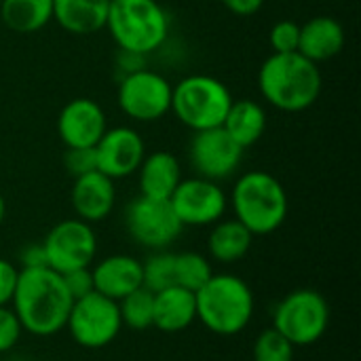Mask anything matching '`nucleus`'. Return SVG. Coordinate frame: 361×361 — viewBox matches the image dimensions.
Instances as JSON below:
<instances>
[{"mask_svg":"<svg viewBox=\"0 0 361 361\" xmlns=\"http://www.w3.org/2000/svg\"><path fill=\"white\" fill-rule=\"evenodd\" d=\"M0 4H2V0H0Z\"/></svg>","mask_w":361,"mask_h":361,"instance_id":"4c0bfd02","label":"nucleus"},{"mask_svg":"<svg viewBox=\"0 0 361 361\" xmlns=\"http://www.w3.org/2000/svg\"><path fill=\"white\" fill-rule=\"evenodd\" d=\"M345 47V27L328 15H319L300 25L298 53L313 63L336 57Z\"/></svg>","mask_w":361,"mask_h":361,"instance_id":"aec40b11","label":"nucleus"},{"mask_svg":"<svg viewBox=\"0 0 361 361\" xmlns=\"http://www.w3.org/2000/svg\"><path fill=\"white\" fill-rule=\"evenodd\" d=\"M173 273H176V286L197 292L209 281V277L214 275V269L203 254L180 252L173 258Z\"/></svg>","mask_w":361,"mask_h":361,"instance_id":"a878e982","label":"nucleus"},{"mask_svg":"<svg viewBox=\"0 0 361 361\" xmlns=\"http://www.w3.org/2000/svg\"><path fill=\"white\" fill-rule=\"evenodd\" d=\"M294 349L296 347L271 326L256 336L252 357L254 361H294Z\"/></svg>","mask_w":361,"mask_h":361,"instance_id":"cd10ccee","label":"nucleus"},{"mask_svg":"<svg viewBox=\"0 0 361 361\" xmlns=\"http://www.w3.org/2000/svg\"><path fill=\"white\" fill-rule=\"evenodd\" d=\"M106 129L102 106L89 97L70 99L57 116V133L66 148H95Z\"/></svg>","mask_w":361,"mask_h":361,"instance_id":"2eb2a0df","label":"nucleus"},{"mask_svg":"<svg viewBox=\"0 0 361 361\" xmlns=\"http://www.w3.org/2000/svg\"><path fill=\"white\" fill-rule=\"evenodd\" d=\"M233 95L209 74H190L171 87V112L192 131L222 127Z\"/></svg>","mask_w":361,"mask_h":361,"instance_id":"423d86ee","label":"nucleus"},{"mask_svg":"<svg viewBox=\"0 0 361 361\" xmlns=\"http://www.w3.org/2000/svg\"><path fill=\"white\" fill-rule=\"evenodd\" d=\"M173 258L176 254L167 250H159L152 256H148L146 262H142V277L144 288L152 294L176 286V273H173Z\"/></svg>","mask_w":361,"mask_h":361,"instance_id":"bb28decb","label":"nucleus"},{"mask_svg":"<svg viewBox=\"0 0 361 361\" xmlns=\"http://www.w3.org/2000/svg\"><path fill=\"white\" fill-rule=\"evenodd\" d=\"M63 279V286L68 290V294L72 296V300H78L93 290V277H91V267L89 269H76V271H70L66 275H61Z\"/></svg>","mask_w":361,"mask_h":361,"instance_id":"2f4dec72","label":"nucleus"},{"mask_svg":"<svg viewBox=\"0 0 361 361\" xmlns=\"http://www.w3.org/2000/svg\"><path fill=\"white\" fill-rule=\"evenodd\" d=\"M106 27L118 51L150 55L169 36V15L159 0H110Z\"/></svg>","mask_w":361,"mask_h":361,"instance_id":"39448f33","label":"nucleus"},{"mask_svg":"<svg viewBox=\"0 0 361 361\" xmlns=\"http://www.w3.org/2000/svg\"><path fill=\"white\" fill-rule=\"evenodd\" d=\"M74 300L68 294L63 279L49 267L19 269L11 309L15 311L23 332L49 338L66 330Z\"/></svg>","mask_w":361,"mask_h":361,"instance_id":"f257e3e1","label":"nucleus"},{"mask_svg":"<svg viewBox=\"0 0 361 361\" xmlns=\"http://www.w3.org/2000/svg\"><path fill=\"white\" fill-rule=\"evenodd\" d=\"M0 19L17 34H34L53 19V0H2Z\"/></svg>","mask_w":361,"mask_h":361,"instance_id":"b1692460","label":"nucleus"},{"mask_svg":"<svg viewBox=\"0 0 361 361\" xmlns=\"http://www.w3.org/2000/svg\"><path fill=\"white\" fill-rule=\"evenodd\" d=\"M146 157V144L133 127H112L95 144L97 171L110 180L129 178L137 171Z\"/></svg>","mask_w":361,"mask_h":361,"instance_id":"4468645a","label":"nucleus"},{"mask_svg":"<svg viewBox=\"0 0 361 361\" xmlns=\"http://www.w3.org/2000/svg\"><path fill=\"white\" fill-rule=\"evenodd\" d=\"M63 165L72 178H80L89 171L97 169L95 148H66Z\"/></svg>","mask_w":361,"mask_h":361,"instance_id":"7c9ffc66","label":"nucleus"},{"mask_svg":"<svg viewBox=\"0 0 361 361\" xmlns=\"http://www.w3.org/2000/svg\"><path fill=\"white\" fill-rule=\"evenodd\" d=\"M169 203L182 226H212L224 218L228 197L220 182L195 176L176 186Z\"/></svg>","mask_w":361,"mask_h":361,"instance_id":"f8f14e48","label":"nucleus"},{"mask_svg":"<svg viewBox=\"0 0 361 361\" xmlns=\"http://www.w3.org/2000/svg\"><path fill=\"white\" fill-rule=\"evenodd\" d=\"M197 300V319L218 336H237L241 334L256 309L252 288L233 273L212 275L209 281L195 292Z\"/></svg>","mask_w":361,"mask_h":361,"instance_id":"7ed1b4c3","label":"nucleus"},{"mask_svg":"<svg viewBox=\"0 0 361 361\" xmlns=\"http://www.w3.org/2000/svg\"><path fill=\"white\" fill-rule=\"evenodd\" d=\"M252 243H254V235L235 218L231 220L222 218L216 224H212V231L207 237L209 256L222 264H235L243 260L247 252L252 250Z\"/></svg>","mask_w":361,"mask_h":361,"instance_id":"4be33fe9","label":"nucleus"},{"mask_svg":"<svg viewBox=\"0 0 361 361\" xmlns=\"http://www.w3.org/2000/svg\"><path fill=\"white\" fill-rule=\"evenodd\" d=\"M231 207L254 237H264L281 228L288 218V192L269 171L243 173L231 192Z\"/></svg>","mask_w":361,"mask_h":361,"instance_id":"20e7f679","label":"nucleus"},{"mask_svg":"<svg viewBox=\"0 0 361 361\" xmlns=\"http://www.w3.org/2000/svg\"><path fill=\"white\" fill-rule=\"evenodd\" d=\"M4 218H6V201H4V197L0 195V224L4 222Z\"/></svg>","mask_w":361,"mask_h":361,"instance_id":"e433bc0d","label":"nucleus"},{"mask_svg":"<svg viewBox=\"0 0 361 361\" xmlns=\"http://www.w3.org/2000/svg\"><path fill=\"white\" fill-rule=\"evenodd\" d=\"M330 326V305L311 288L290 292L273 311V328L294 347L315 345Z\"/></svg>","mask_w":361,"mask_h":361,"instance_id":"0eeeda50","label":"nucleus"},{"mask_svg":"<svg viewBox=\"0 0 361 361\" xmlns=\"http://www.w3.org/2000/svg\"><path fill=\"white\" fill-rule=\"evenodd\" d=\"M110 0H53V19L74 36L97 34L106 27Z\"/></svg>","mask_w":361,"mask_h":361,"instance_id":"412c9836","label":"nucleus"},{"mask_svg":"<svg viewBox=\"0 0 361 361\" xmlns=\"http://www.w3.org/2000/svg\"><path fill=\"white\" fill-rule=\"evenodd\" d=\"M171 87L163 74L142 68L123 74L116 102L125 116L137 123H154L171 112Z\"/></svg>","mask_w":361,"mask_h":361,"instance_id":"1a4fd4ad","label":"nucleus"},{"mask_svg":"<svg viewBox=\"0 0 361 361\" xmlns=\"http://www.w3.org/2000/svg\"><path fill=\"white\" fill-rule=\"evenodd\" d=\"M118 313L123 326L129 330L142 332L152 328V317H154V294L146 290L144 286L137 288L135 292L127 294L123 300H118Z\"/></svg>","mask_w":361,"mask_h":361,"instance_id":"393cba45","label":"nucleus"},{"mask_svg":"<svg viewBox=\"0 0 361 361\" xmlns=\"http://www.w3.org/2000/svg\"><path fill=\"white\" fill-rule=\"evenodd\" d=\"M116 66H118V70L123 74L142 70V68H146V55H137V53H129V51H118Z\"/></svg>","mask_w":361,"mask_h":361,"instance_id":"c9c22d12","label":"nucleus"},{"mask_svg":"<svg viewBox=\"0 0 361 361\" xmlns=\"http://www.w3.org/2000/svg\"><path fill=\"white\" fill-rule=\"evenodd\" d=\"M298 40H300V25L292 19L277 21L271 27L269 42L273 53H294L298 51Z\"/></svg>","mask_w":361,"mask_h":361,"instance_id":"c85d7f7f","label":"nucleus"},{"mask_svg":"<svg viewBox=\"0 0 361 361\" xmlns=\"http://www.w3.org/2000/svg\"><path fill=\"white\" fill-rule=\"evenodd\" d=\"M66 330L72 341L82 349H104L108 347L123 330L118 302L91 292L74 300Z\"/></svg>","mask_w":361,"mask_h":361,"instance_id":"6e6552de","label":"nucleus"},{"mask_svg":"<svg viewBox=\"0 0 361 361\" xmlns=\"http://www.w3.org/2000/svg\"><path fill=\"white\" fill-rule=\"evenodd\" d=\"M93 290L114 302L144 286L142 262L129 254H112L102 258L91 269Z\"/></svg>","mask_w":361,"mask_h":361,"instance_id":"dca6fc26","label":"nucleus"},{"mask_svg":"<svg viewBox=\"0 0 361 361\" xmlns=\"http://www.w3.org/2000/svg\"><path fill=\"white\" fill-rule=\"evenodd\" d=\"M19 262L21 269H36V267H47V256L42 243H30L19 252Z\"/></svg>","mask_w":361,"mask_h":361,"instance_id":"72a5a7b5","label":"nucleus"},{"mask_svg":"<svg viewBox=\"0 0 361 361\" xmlns=\"http://www.w3.org/2000/svg\"><path fill=\"white\" fill-rule=\"evenodd\" d=\"M47 267L59 275L89 269L97 256V235L89 222L70 218L57 222L42 241Z\"/></svg>","mask_w":361,"mask_h":361,"instance_id":"9d476101","label":"nucleus"},{"mask_svg":"<svg viewBox=\"0 0 361 361\" xmlns=\"http://www.w3.org/2000/svg\"><path fill=\"white\" fill-rule=\"evenodd\" d=\"M125 226L135 243L152 252L167 250L184 231L169 201L150 199L142 195L127 205Z\"/></svg>","mask_w":361,"mask_h":361,"instance_id":"9b49d317","label":"nucleus"},{"mask_svg":"<svg viewBox=\"0 0 361 361\" xmlns=\"http://www.w3.org/2000/svg\"><path fill=\"white\" fill-rule=\"evenodd\" d=\"M222 129L245 150L254 146L267 129V112L254 99H233Z\"/></svg>","mask_w":361,"mask_h":361,"instance_id":"5701e85b","label":"nucleus"},{"mask_svg":"<svg viewBox=\"0 0 361 361\" xmlns=\"http://www.w3.org/2000/svg\"><path fill=\"white\" fill-rule=\"evenodd\" d=\"M135 173H137V184H140V195L150 197V199L169 201L176 186L182 182L180 161L176 159V154L167 150L146 154Z\"/></svg>","mask_w":361,"mask_h":361,"instance_id":"a211bd4d","label":"nucleus"},{"mask_svg":"<svg viewBox=\"0 0 361 361\" xmlns=\"http://www.w3.org/2000/svg\"><path fill=\"white\" fill-rule=\"evenodd\" d=\"M222 4L237 17H252L262 8L264 0H222Z\"/></svg>","mask_w":361,"mask_h":361,"instance_id":"f704fd0d","label":"nucleus"},{"mask_svg":"<svg viewBox=\"0 0 361 361\" xmlns=\"http://www.w3.org/2000/svg\"><path fill=\"white\" fill-rule=\"evenodd\" d=\"M188 159L199 178L222 182L239 169L243 148L222 127H214L195 131L188 146Z\"/></svg>","mask_w":361,"mask_h":361,"instance_id":"ddd939ff","label":"nucleus"},{"mask_svg":"<svg viewBox=\"0 0 361 361\" xmlns=\"http://www.w3.org/2000/svg\"><path fill=\"white\" fill-rule=\"evenodd\" d=\"M262 97L283 112H302L311 108L322 93V72L317 63L294 53H273L258 72Z\"/></svg>","mask_w":361,"mask_h":361,"instance_id":"f03ea898","label":"nucleus"},{"mask_svg":"<svg viewBox=\"0 0 361 361\" xmlns=\"http://www.w3.org/2000/svg\"><path fill=\"white\" fill-rule=\"evenodd\" d=\"M17 275H19V269L13 262L0 258V307L11 305L13 292L17 286Z\"/></svg>","mask_w":361,"mask_h":361,"instance_id":"473e14b6","label":"nucleus"},{"mask_svg":"<svg viewBox=\"0 0 361 361\" xmlns=\"http://www.w3.org/2000/svg\"><path fill=\"white\" fill-rule=\"evenodd\" d=\"M72 209L76 218L95 224L106 220L116 203L114 180L104 176L102 171H89L80 178H74V186L70 192Z\"/></svg>","mask_w":361,"mask_h":361,"instance_id":"f3484780","label":"nucleus"},{"mask_svg":"<svg viewBox=\"0 0 361 361\" xmlns=\"http://www.w3.org/2000/svg\"><path fill=\"white\" fill-rule=\"evenodd\" d=\"M197 322L195 292L180 286L165 288L154 294V317L152 326L165 334H178L188 330Z\"/></svg>","mask_w":361,"mask_h":361,"instance_id":"6ab92c4d","label":"nucleus"},{"mask_svg":"<svg viewBox=\"0 0 361 361\" xmlns=\"http://www.w3.org/2000/svg\"><path fill=\"white\" fill-rule=\"evenodd\" d=\"M23 328L15 315V311L8 307H0V355L8 353L17 347V343L21 341Z\"/></svg>","mask_w":361,"mask_h":361,"instance_id":"c756f323","label":"nucleus"}]
</instances>
